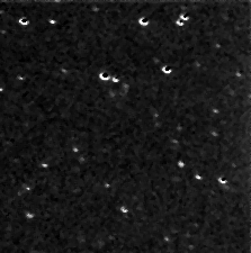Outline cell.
Returning <instances> with one entry per match:
<instances>
[]
</instances>
